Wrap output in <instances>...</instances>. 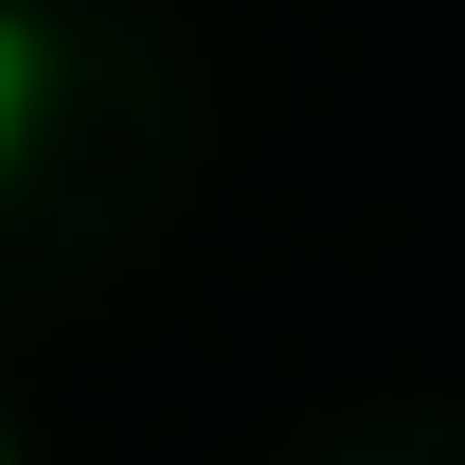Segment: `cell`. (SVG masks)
Segmentation results:
<instances>
[{"mask_svg": "<svg viewBox=\"0 0 465 465\" xmlns=\"http://www.w3.org/2000/svg\"><path fill=\"white\" fill-rule=\"evenodd\" d=\"M0 465H18V430H0Z\"/></svg>", "mask_w": 465, "mask_h": 465, "instance_id": "2", "label": "cell"}, {"mask_svg": "<svg viewBox=\"0 0 465 465\" xmlns=\"http://www.w3.org/2000/svg\"><path fill=\"white\" fill-rule=\"evenodd\" d=\"M54 18H36V0H0V179H18V162H36V125H54Z\"/></svg>", "mask_w": 465, "mask_h": 465, "instance_id": "1", "label": "cell"}]
</instances>
